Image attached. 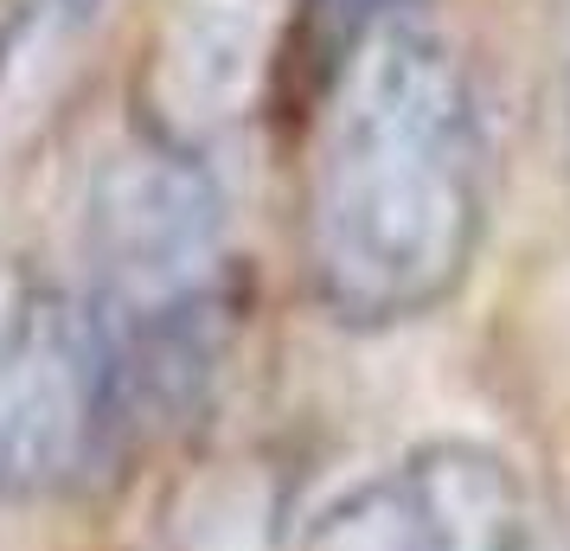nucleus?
Masks as SVG:
<instances>
[{
	"mask_svg": "<svg viewBox=\"0 0 570 551\" xmlns=\"http://www.w3.org/2000/svg\"><path fill=\"white\" fill-rule=\"evenodd\" d=\"M493 206L488 109L468 58L397 13L314 90L302 257L346 327L423 321L468 283Z\"/></svg>",
	"mask_w": 570,
	"mask_h": 551,
	"instance_id": "1",
	"label": "nucleus"
},
{
	"mask_svg": "<svg viewBox=\"0 0 570 551\" xmlns=\"http://www.w3.org/2000/svg\"><path fill=\"white\" fill-rule=\"evenodd\" d=\"M135 423L141 385L90 295L39 289L0 315V500L90 488Z\"/></svg>",
	"mask_w": 570,
	"mask_h": 551,
	"instance_id": "2",
	"label": "nucleus"
},
{
	"mask_svg": "<svg viewBox=\"0 0 570 551\" xmlns=\"http://www.w3.org/2000/svg\"><path fill=\"white\" fill-rule=\"evenodd\" d=\"M532 513L513 462L481 443H423L327 500L302 551H525Z\"/></svg>",
	"mask_w": 570,
	"mask_h": 551,
	"instance_id": "3",
	"label": "nucleus"
},
{
	"mask_svg": "<svg viewBox=\"0 0 570 551\" xmlns=\"http://www.w3.org/2000/svg\"><path fill=\"white\" fill-rule=\"evenodd\" d=\"M404 13V0H302V58L295 65H314V90L327 83L340 58L360 46L372 27H385Z\"/></svg>",
	"mask_w": 570,
	"mask_h": 551,
	"instance_id": "4",
	"label": "nucleus"
},
{
	"mask_svg": "<svg viewBox=\"0 0 570 551\" xmlns=\"http://www.w3.org/2000/svg\"><path fill=\"white\" fill-rule=\"evenodd\" d=\"M65 7V20H83V13H97V0H58Z\"/></svg>",
	"mask_w": 570,
	"mask_h": 551,
	"instance_id": "5",
	"label": "nucleus"
},
{
	"mask_svg": "<svg viewBox=\"0 0 570 551\" xmlns=\"http://www.w3.org/2000/svg\"><path fill=\"white\" fill-rule=\"evenodd\" d=\"M564 135H570V65H564Z\"/></svg>",
	"mask_w": 570,
	"mask_h": 551,
	"instance_id": "6",
	"label": "nucleus"
}]
</instances>
